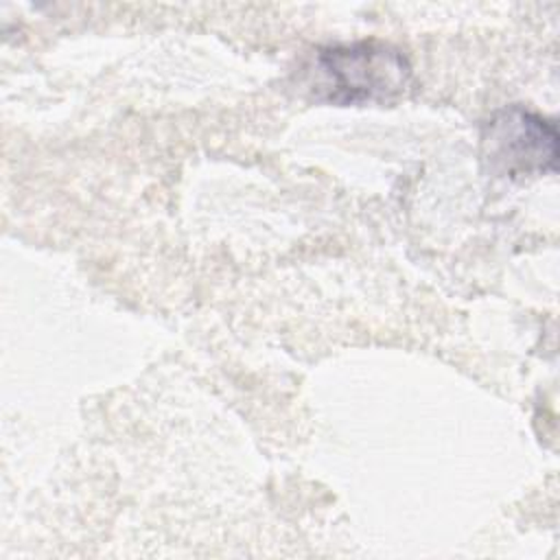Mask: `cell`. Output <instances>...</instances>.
Segmentation results:
<instances>
[{"instance_id": "obj_1", "label": "cell", "mask_w": 560, "mask_h": 560, "mask_svg": "<svg viewBox=\"0 0 560 560\" xmlns=\"http://www.w3.org/2000/svg\"><path fill=\"white\" fill-rule=\"evenodd\" d=\"M407 55L378 39L322 46L304 66V88L319 103H392L411 85Z\"/></svg>"}, {"instance_id": "obj_2", "label": "cell", "mask_w": 560, "mask_h": 560, "mask_svg": "<svg viewBox=\"0 0 560 560\" xmlns=\"http://www.w3.org/2000/svg\"><path fill=\"white\" fill-rule=\"evenodd\" d=\"M558 127L553 120L508 105L490 116L481 127V153L490 171L510 179L556 173Z\"/></svg>"}]
</instances>
